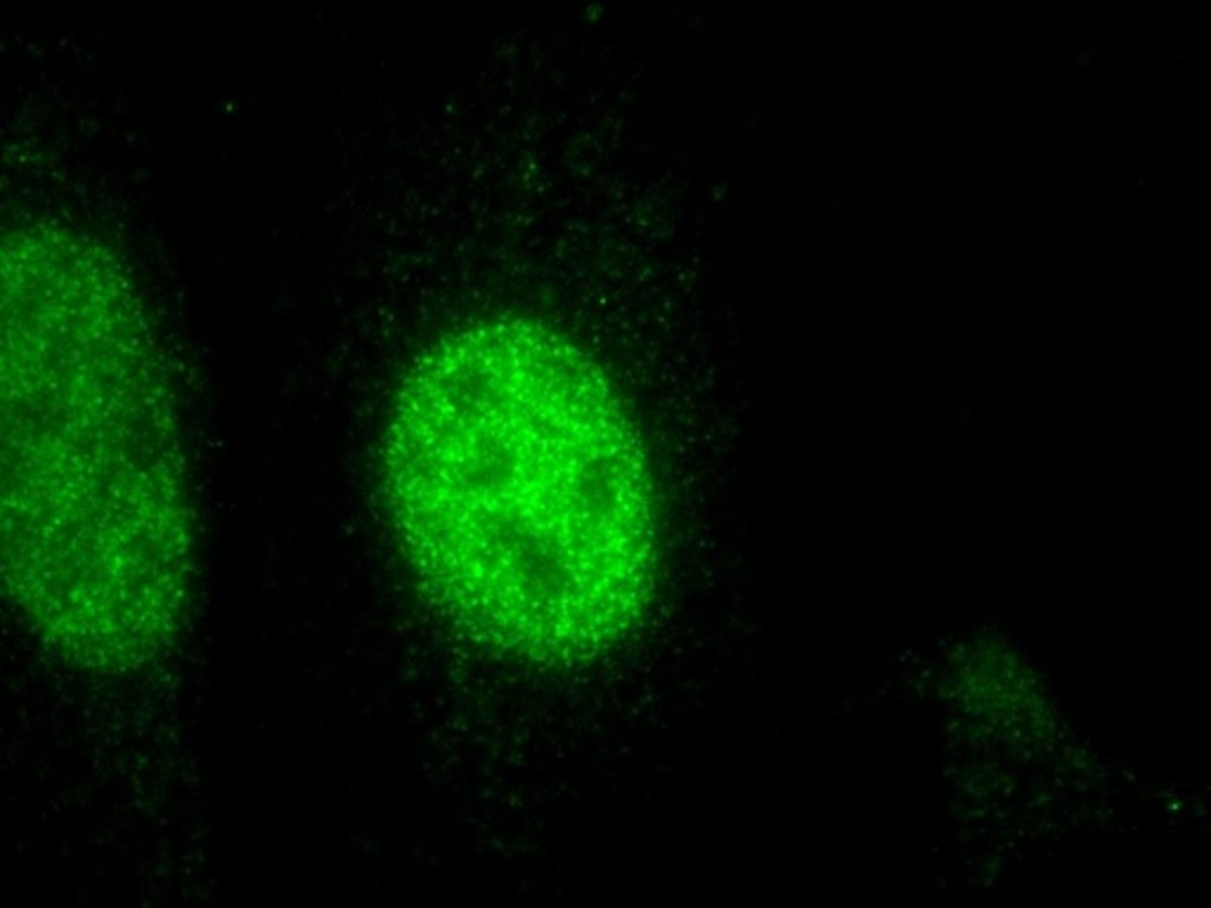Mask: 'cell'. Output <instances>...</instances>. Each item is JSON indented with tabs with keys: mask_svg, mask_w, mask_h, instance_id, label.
<instances>
[{
	"mask_svg": "<svg viewBox=\"0 0 1211 908\" xmlns=\"http://www.w3.org/2000/svg\"><path fill=\"white\" fill-rule=\"evenodd\" d=\"M381 468L419 582L485 646L587 661L644 613L659 553L646 447L559 329L491 317L435 339L393 395Z\"/></svg>",
	"mask_w": 1211,
	"mask_h": 908,
	"instance_id": "obj_1",
	"label": "cell"
},
{
	"mask_svg": "<svg viewBox=\"0 0 1211 908\" xmlns=\"http://www.w3.org/2000/svg\"><path fill=\"white\" fill-rule=\"evenodd\" d=\"M122 282L72 240L0 251V576L93 669L168 646L192 573L176 414Z\"/></svg>",
	"mask_w": 1211,
	"mask_h": 908,
	"instance_id": "obj_2",
	"label": "cell"
}]
</instances>
